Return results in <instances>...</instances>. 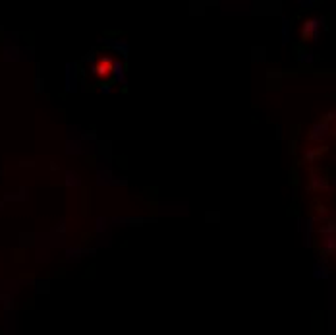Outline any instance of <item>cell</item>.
Here are the masks:
<instances>
[{"instance_id":"6da1fadb","label":"cell","mask_w":336,"mask_h":335,"mask_svg":"<svg viewBox=\"0 0 336 335\" xmlns=\"http://www.w3.org/2000/svg\"><path fill=\"white\" fill-rule=\"evenodd\" d=\"M114 66H116V62L112 60V58H99L95 64H93V74L97 76V78H101V80H105V78H111L112 74H114Z\"/></svg>"},{"instance_id":"7a4b0ae2","label":"cell","mask_w":336,"mask_h":335,"mask_svg":"<svg viewBox=\"0 0 336 335\" xmlns=\"http://www.w3.org/2000/svg\"><path fill=\"white\" fill-rule=\"evenodd\" d=\"M301 37H303L305 41L317 39V37H319V20H309V21H305L303 27H301Z\"/></svg>"},{"instance_id":"3957f363","label":"cell","mask_w":336,"mask_h":335,"mask_svg":"<svg viewBox=\"0 0 336 335\" xmlns=\"http://www.w3.org/2000/svg\"><path fill=\"white\" fill-rule=\"evenodd\" d=\"M327 136H329V124H325V122L315 124V126L311 128V134H309V138H311L313 142H321V140H325Z\"/></svg>"},{"instance_id":"277c9868","label":"cell","mask_w":336,"mask_h":335,"mask_svg":"<svg viewBox=\"0 0 336 335\" xmlns=\"http://www.w3.org/2000/svg\"><path fill=\"white\" fill-rule=\"evenodd\" d=\"M323 248H325V252H336V232L335 234H325Z\"/></svg>"},{"instance_id":"5b68a950","label":"cell","mask_w":336,"mask_h":335,"mask_svg":"<svg viewBox=\"0 0 336 335\" xmlns=\"http://www.w3.org/2000/svg\"><path fill=\"white\" fill-rule=\"evenodd\" d=\"M311 182H313V186H315V188H319V190H325V188H327V180H321L319 176H313V178H311Z\"/></svg>"}]
</instances>
